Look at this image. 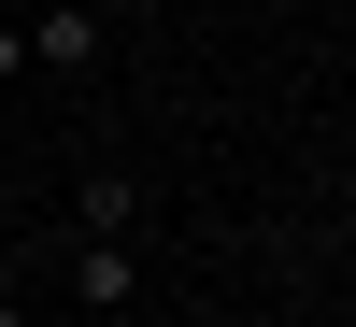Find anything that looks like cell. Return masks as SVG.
<instances>
[{
	"instance_id": "6da1fadb",
	"label": "cell",
	"mask_w": 356,
	"mask_h": 327,
	"mask_svg": "<svg viewBox=\"0 0 356 327\" xmlns=\"http://www.w3.org/2000/svg\"><path fill=\"white\" fill-rule=\"evenodd\" d=\"M100 43H114L100 0H43V15H29V72H100Z\"/></svg>"
},
{
	"instance_id": "7a4b0ae2",
	"label": "cell",
	"mask_w": 356,
	"mask_h": 327,
	"mask_svg": "<svg viewBox=\"0 0 356 327\" xmlns=\"http://www.w3.org/2000/svg\"><path fill=\"white\" fill-rule=\"evenodd\" d=\"M129 285H143V271H129V228H86V242H72V313L114 327V313H129Z\"/></svg>"
},
{
	"instance_id": "3957f363",
	"label": "cell",
	"mask_w": 356,
	"mask_h": 327,
	"mask_svg": "<svg viewBox=\"0 0 356 327\" xmlns=\"http://www.w3.org/2000/svg\"><path fill=\"white\" fill-rule=\"evenodd\" d=\"M100 15H157V0H100Z\"/></svg>"
},
{
	"instance_id": "277c9868",
	"label": "cell",
	"mask_w": 356,
	"mask_h": 327,
	"mask_svg": "<svg viewBox=\"0 0 356 327\" xmlns=\"http://www.w3.org/2000/svg\"><path fill=\"white\" fill-rule=\"evenodd\" d=\"M0 299H15V242H0Z\"/></svg>"
},
{
	"instance_id": "5b68a950",
	"label": "cell",
	"mask_w": 356,
	"mask_h": 327,
	"mask_svg": "<svg viewBox=\"0 0 356 327\" xmlns=\"http://www.w3.org/2000/svg\"><path fill=\"white\" fill-rule=\"evenodd\" d=\"M0 327H43V313H15V299H0Z\"/></svg>"
}]
</instances>
